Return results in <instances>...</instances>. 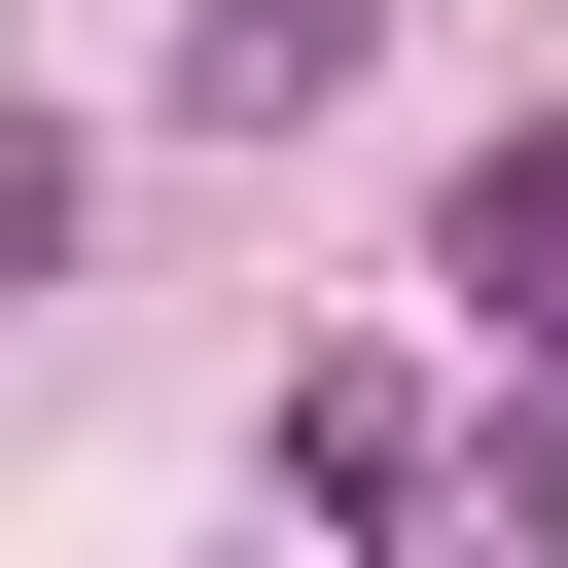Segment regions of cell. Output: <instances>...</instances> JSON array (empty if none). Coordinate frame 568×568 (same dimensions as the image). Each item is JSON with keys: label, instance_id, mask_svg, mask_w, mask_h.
I'll return each mask as SVG.
<instances>
[{"label": "cell", "instance_id": "obj_1", "mask_svg": "<svg viewBox=\"0 0 568 568\" xmlns=\"http://www.w3.org/2000/svg\"><path fill=\"white\" fill-rule=\"evenodd\" d=\"M355 36H390V0H213V36H178V106H213V142H284V106H355Z\"/></svg>", "mask_w": 568, "mask_h": 568}, {"label": "cell", "instance_id": "obj_2", "mask_svg": "<svg viewBox=\"0 0 568 568\" xmlns=\"http://www.w3.org/2000/svg\"><path fill=\"white\" fill-rule=\"evenodd\" d=\"M462 320H497V355H568V142H497V178H462Z\"/></svg>", "mask_w": 568, "mask_h": 568}, {"label": "cell", "instance_id": "obj_3", "mask_svg": "<svg viewBox=\"0 0 568 568\" xmlns=\"http://www.w3.org/2000/svg\"><path fill=\"white\" fill-rule=\"evenodd\" d=\"M284 497H320V532H390V497H426V390H390V355H355V390H284Z\"/></svg>", "mask_w": 568, "mask_h": 568}, {"label": "cell", "instance_id": "obj_4", "mask_svg": "<svg viewBox=\"0 0 568 568\" xmlns=\"http://www.w3.org/2000/svg\"><path fill=\"white\" fill-rule=\"evenodd\" d=\"M36 248H71V142H36V106H0V284H36Z\"/></svg>", "mask_w": 568, "mask_h": 568}]
</instances>
